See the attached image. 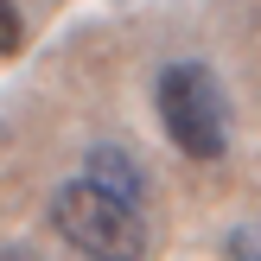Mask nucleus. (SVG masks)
I'll use <instances>...</instances> for the list:
<instances>
[{
  "instance_id": "nucleus-1",
  "label": "nucleus",
  "mask_w": 261,
  "mask_h": 261,
  "mask_svg": "<svg viewBox=\"0 0 261 261\" xmlns=\"http://www.w3.org/2000/svg\"><path fill=\"white\" fill-rule=\"evenodd\" d=\"M51 229L89 261H147L153 255L147 211L89 185V178H70V185L51 191Z\"/></svg>"
},
{
  "instance_id": "nucleus-2",
  "label": "nucleus",
  "mask_w": 261,
  "mask_h": 261,
  "mask_svg": "<svg viewBox=\"0 0 261 261\" xmlns=\"http://www.w3.org/2000/svg\"><path fill=\"white\" fill-rule=\"evenodd\" d=\"M160 121L185 160H223L229 153V102L211 64L178 58L160 70Z\"/></svg>"
},
{
  "instance_id": "nucleus-3",
  "label": "nucleus",
  "mask_w": 261,
  "mask_h": 261,
  "mask_svg": "<svg viewBox=\"0 0 261 261\" xmlns=\"http://www.w3.org/2000/svg\"><path fill=\"white\" fill-rule=\"evenodd\" d=\"M83 178H89V185H102V191H115V198H127V204H140V211L153 204V178H147V166H140L134 153H121V147H89Z\"/></svg>"
},
{
  "instance_id": "nucleus-4",
  "label": "nucleus",
  "mask_w": 261,
  "mask_h": 261,
  "mask_svg": "<svg viewBox=\"0 0 261 261\" xmlns=\"http://www.w3.org/2000/svg\"><path fill=\"white\" fill-rule=\"evenodd\" d=\"M19 38H25L19 7H13V0H0V58H13V51H19Z\"/></svg>"
},
{
  "instance_id": "nucleus-5",
  "label": "nucleus",
  "mask_w": 261,
  "mask_h": 261,
  "mask_svg": "<svg viewBox=\"0 0 261 261\" xmlns=\"http://www.w3.org/2000/svg\"><path fill=\"white\" fill-rule=\"evenodd\" d=\"M229 255H249V261H261V236H229Z\"/></svg>"
},
{
  "instance_id": "nucleus-6",
  "label": "nucleus",
  "mask_w": 261,
  "mask_h": 261,
  "mask_svg": "<svg viewBox=\"0 0 261 261\" xmlns=\"http://www.w3.org/2000/svg\"><path fill=\"white\" fill-rule=\"evenodd\" d=\"M0 261H45V255H32L25 242H7V249H0Z\"/></svg>"
}]
</instances>
